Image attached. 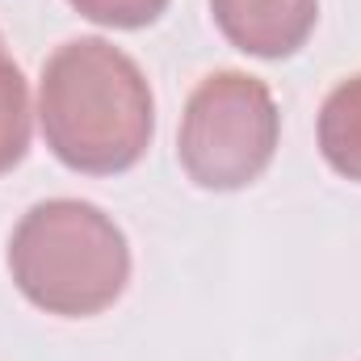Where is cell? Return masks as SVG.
<instances>
[{
    "mask_svg": "<svg viewBox=\"0 0 361 361\" xmlns=\"http://www.w3.org/2000/svg\"><path fill=\"white\" fill-rule=\"evenodd\" d=\"M38 126L63 169L114 177L152 147L156 97L126 51L105 38H72L42 63Z\"/></svg>",
    "mask_w": 361,
    "mask_h": 361,
    "instance_id": "1",
    "label": "cell"
},
{
    "mask_svg": "<svg viewBox=\"0 0 361 361\" xmlns=\"http://www.w3.org/2000/svg\"><path fill=\"white\" fill-rule=\"evenodd\" d=\"M8 273L38 311L89 319L122 298L130 281V248L101 206L51 197L30 206L13 227Z\"/></svg>",
    "mask_w": 361,
    "mask_h": 361,
    "instance_id": "2",
    "label": "cell"
},
{
    "mask_svg": "<svg viewBox=\"0 0 361 361\" xmlns=\"http://www.w3.org/2000/svg\"><path fill=\"white\" fill-rule=\"evenodd\" d=\"M277 139L281 114L269 85L248 72H210L185 101L177 156L193 185L231 193L269 169Z\"/></svg>",
    "mask_w": 361,
    "mask_h": 361,
    "instance_id": "3",
    "label": "cell"
},
{
    "mask_svg": "<svg viewBox=\"0 0 361 361\" xmlns=\"http://www.w3.org/2000/svg\"><path fill=\"white\" fill-rule=\"evenodd\" d=\"M219 34L257 59H290L319 21V0H210Z\"/></svg>",
    "mask_w": 361,
    "mask_h": 361,
    "instance_id": "4",
    "label": "cell"
},
{
    "mask_svg": "<svg viewBox=\"0 0 361 361\" xmlns=\"http://www.w3.org/2000/svg\"><path fill=\"white\" fill-rule=\"evenodd\" d=\"M319 152L332 173L361 185V76L341 80L319 109Z\"/></svg>",
    "mask_w": 361,
    "mask_h": 361,
    "instance_id": "5",
    "label": "cell"
},
{
    "mask_svg": "<svg viewBox=\"0 0 361 361\" xmlns=\"http://www.w3.org/2000/svg\"><path fill=\"white\" fill-rule=\"evenodd\" d=\"M30 152V89L0 34V173L17 169Z\"/></svg>",
    "mask_w": 361,
    "mask_h": 361,
    "instance_id": "6",
    "label": "cell"
},
{
    "mask_svg": "<svg viewBox=\"0 0 361 361\" xmlns=\"http://www.w3.org/2000/svg\"><path fill=\"white\" fill-rule=\"evenodd\" d=\"M68 4L105 30H143L169 8V0H68Z\"/></svg>",
    "mask_w": 361,
    "mask_h": 361,
    "instance_id": "7",
    "label": "cell"
}]
</instances>
